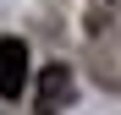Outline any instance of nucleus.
Returning a JSON list of instances; mask_svg holds the SVG:
<instances>
[{
    "mask_svg": "<svg viewBox=\"0 0 121 115\" xmlns=\"http://www.w3.org/2000/svg\"><path fill=\"white\" fill-rule=\"evenodd\" d=\"M28 44L22 38H0V99H17L28 88Z\"/></svg>",
    "mask_w": 121,
    "mask_h": 115,
    "instance_id": "obj_1",
    "label": "nucleus"
},
{
    "mask_svg": "<svg viewBox=\"0 0 121 115\" xmlns=\"http://www.w3.org/2000/svg\"><path fill=\"white\" fill-rule=\"evenodd\" d=\"M72 93H77V77H72V66L66 60H55V66H44L39 71V110H60V104H72Z\"/></svg>",
    "mask_w": 121,
    "mask_h": 115,
    "instance_id": "obj_2",
    "label": "nucleus"
}]
</instances>
